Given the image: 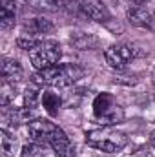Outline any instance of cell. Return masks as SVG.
I'll use <instances>...</instances> for the list:
<instances>
[{
    "label": "cell",
    "mask_w": 155,
    "mask_h": 157,
    "mask_svg": "<svg viewBox=\"0 0 155 157\" xmlns=\"http://www.w3.org/2000/svg\"><path fill=\"white\" fill-rule=\"evenodd\" d=\"M93 115L97 121H100L102 124H115L120 122L124 113L122 108L117 104L115 97L112 93H99L93 101Z\"/></svg>",
    "instance_id": "cell-4"
},
{
    "label": "cell",
    "mask_w": 155,
    "mask_h": 157,
    "mask_svg": "<svg viewBox=\"0 0 155 157\" xmlns=\"http://www.w3.org/2000/svg\"><path fill=\"white\" fill-rule=\"evenodd\" d=\"M86 143L91 148H97L106 154H117L128 144V135L115 128H99L86 133Z\"/></svg>",
    "instance_id": "cell-2"
},
{
    "label": "cell",
    "mask_w": 155,
    "mask_h": 157,
    "mask_svg": "<svg viewBox=\"0 0 155 157\" xmlns=\"http://www.w3.org/2000/svg\"><path fill=\"white\" fill-rule=\"evenodd\" d=\"M35 9H44V11H57L62 7V0H26Z\"/></svg>",
    "instance_id": "cell-17"
},
{
    "label": "cell",
    "mask_w": 155,
    "mask_h": 157,
    "mask_svg": "<svg viewBox=\"0 0 155 157\" xmlns=\"http://www.w3.org/2000/svg\"><path fill=\"white\" fill-rule=\"evenodd\" d=\"M20 157H46L44 150L40 148V144L37 143H31V144H26L20 152Z\"/></svg>",
    "instance_id": "cell-21"
},
{
    "label": "cell",
    "mask_w": 155,
    "mask_h": 157,
    "mask_svg": "<svg viewBox=\"0 0 155 157\" xmlns=\"http://www.w3.org/2000/svg\"><path fill=\"white\" fill-rule=\"evenodd\" d=\"M2 78L7 82H20L24 78V68L15 59H2Z\"/></svg>",
    "instance_id": "cell-10"
},
{
    "label": "cell",
    "mask_w": 155,
    "mask_h": 157,
    "mask_svg": "<svg viewBox=\"0 0 155 157\" xmlns=\"http://www.w3.org/2000/svg\"><path fill=\"white\" fill-rule=\"evenodd\" d=\"M152 144H153V146H155V132H153V133H152Z\"/></svg>",
    "instance_id": "cell-23"
},
{
    "label": "cell",
    "mask_w": 155,
    "mask_h": 157,
    "mask_svg": "<svg viewBox=\"0 0 155 157\" xmlns=\"http://www.w3.org/2000/svg\"><path fill=\"white\" fill-rule=\"evenodd\" d=\"M80 2V15L93 20V22H108L112 18L110 9L102 0H78Z\"/></svg>",
    "instance_id": "cell-7"
},
{
    "label": "cell",
    "mask_w": 155,
    "mask_h": 157,
    "mask_svg": "<svg viewBox=\"0 0 155 157\" xmlns=\"http://www.w3.org/2000/svg\"><path fill=\"white\" fill-rule=\"evenodd\" d=\"M40 42V37H33V35H22V37H18L17 39V46L20 48V49H35L37 46H39Z\"/></svg>",
    "instance_id": "cell-20"
},
{
    "label": "cell",
    "mask_w": 155,
    "mask_h": 157,
    "mask_svg": "<svg viewBox=\"0 0 155 157\" xmlns=\"http://www.w3.org/2000/svg\"><path fill=\"white\" fill-rule=\"evenodd\" d=\"M53 31V22L49 18H44V17H37V18H31L24 24V35H33V37H40V35H46Z\"/></svg>",
    "instance_id": "cell-11"
},
{
    "label": "cell",
    "mask_w": 155,
    "mask_h": 157,
    "mask_svg": "<svg viewBox=\"0 0 155 157\" xmlns=\"http://www.w3.org/2000/svg\"><path fill=\"white\" fill-rule=\"evenodd\" d=\"M18 9H20V6H18V2H15V0H4V2H2V17H0L2 29H9V28L15 26Z\"/></svg>",
    "instance_id": "cell-12"
},
{
    "label": "cell",
    "mask_w": 155,
    "mask_h": 157,
    "mask_svg": "<svg viewBox=\"0 0 155 157\" xmlns=\"http://www.w3.org/2000/svg\"><path fill=\"white\" fill-rule=\"evenodd\" d=\"M57 124H53L47 119H33L31 122H28V135L33 143L37 144H47L51 133L55 132Z\"/></svg>",
    "instance_id": "cell-6"
},
{
    "label": "cell",
    "mask_w": 155,
    "mask_h": 157,
    "mask_svg": "<svg viewBox=\"0 0 155 157\" xmlns=\"http://www.w3.org/2000/svg\"><path fill=\"white\" fill-rule=\"evenodd\" d=\"M141 55H142L141 48L135 46V44H131V42H119V44L110 46V48L104 51V59H106L108 66H110L112 70H115V71L126 70V66H128L131 60L139 59Z\"/></svg>",
    "instance_id": "cell-3"
},
{
    "label": "cell",
    "mask_w": 155,
    "mask_h": 157,
    "mask_svg": "<svg viewBox=\"0 0 155 157\" xmlns=\"http://www.w3.org/2000/svg\"><path fill=\"white\" fill-rule=\"evenodd\" d=\"M86 75V70L78 64H55L49 68L39 70L33 75L37 86H51V88H66L75 84Z\"/></svg>",
    "instance_id": "cell-1"
},
{
    "label": "cell",
    "mask_w": 155,
    "mask_h": 157,
    "mask_svg": "<svg viewBox=\"0 0 155 157\" xmlns=\"http://www.w3.org/2000/svg\"><path fill=\"white\" fill-rule=\"evenodd\" d=\"M128 20L137 28L155 31V11L146 6H131L128 9Z\"/></svg>",
    "instance_id": "cell-8"
},
{
    "label": "cell",
    "mask_w": 155,
    "mask_h": 157,
    "mask_svg": "<svg viewBox=\"0 0 155 157\" xmlns=\"http://www.w3.org/2000/svg\"><path fill=\"white\" fill-rule=\"evenodd\" d=\"M131 6H144L146 4V0H128Z\"/></svg>",
    "instance_id": "cell-22"
},
{
    "label": "cell",
    "mask_w": 155,
    "mask_h": 157,
    "mask_svg": "<svg viewBox=\"0 0 155 157\" xmlns=\"http://www.w3.org/2000/svg\"><path fill=\"white\" fill-rule=\"evenodd\" d=\"M39 99H42V93H40L35 86H31V88H28L24 91V106L26 108H33L35 110L39 106Z\"/></svg>",
    "instance_id": "cell-18"
},
{
    "label": "cell",
    "mask_w": 155,
    "mask_h": 157,
    "mask_svg": "<svg viewBox=\"0 0 155 157\" xmlns=\"http://www.w3.org/2000/svg\"><path fill=\"white\" fill-rule=\"evenodd\" d=\"M0 135H2V152H4V157H13L15 155V150H17V139L6 128H2Z\"/></svg>",
    "instance_id": "cell-16"
},
{
    "label": "cell",
    "mask_w": 155,
    "mask_h": 157,
    "mask_svg": "<svg viewBox=\"0 0 155 157\" xmlns=\"http://www.w3.org/2000/svg\"><path fill=\"white\" fill-rule=\"evenodd\" d=\"M62 57V48L57 40H42L35 49L29 51V60L37 70L55 66Z\"/></svg>",
    "instance_id": "cell-5"
},
{
    "label": "cell",
    "mask_w": 155,
    "mask_h": 157,
    "mask_svg": "<svg viewBox=\"0 0 155 157\" xmlns=\"http://www.w3.org/2000/svg\"><path fill=\"white\" fill-rule=\"evenodd\" d=\"M2 106L4 108H7V104L17 97V90H15V84L13 82H7V80H4L2 82Z\"/></svg>",
    "instance_id": "cell-19"
},
{
    "label": "cell",
    "mask_w": 155,
    "mask_h": 157,
    "mask_svg": "<svg viewBox=\"0 0 155 157\" xmlns=\"http://www.w3.org/2000/svg\"><path fill=\"white\" fill-rule=\"evenodd\" d=\"M40 102H42V106L46 108V112H47L49 115H53V117L59 113L60 104H62V102H60V97H59L57 93H53V91H44Z\"/></svg>",
    "instance_id": "cell-15"
},
{
    "label": "cell",
    "mask_w": 155,
    "mask_h": 157,
    "mask_svg": "<svg viewBox=\"0 0 155 157\" xmlns=\"http://www.w3.org/2000/svg\"><path fill=\"white\" fill-rule=\"evenodd\" d=\"M6 119L9 124H20V122H31L37 115L33 113V108H11L9 112H6Z\"/></svg>",
    "instance_id": "cell-13"
},
{
    "label": "cell",
    "mask_w": 155,
    "mask_h": 157,
    "mask_svg": "<svg viewBox=\"0 0 155 157\" xmlns=\"http://www.w3.org/2000/svg\"><path fill=\"white\" fill-rule=\"evenodd\" d=\"M71 44L77 49H95L99 46V39L89 33H75L71 37Z\"/></svg>",
    "instance_id": "cell-14"
},
{
    "label": "cell",
    "mask_w": 155,
    "mask_h": 157,
    "mask_svg": "<svg viewBox=\"0 0 155 157\" xmlns=\"http://www.w3.org/2000/svg\"><path fill=\"white\" fill-rule=\"evenodd\" d=\"M47 144L53 148V152H55L57 157H75V148H73L71 141L68 139V135H66L59 126H57L55 132L51 133Z\"/></svg>",
    "instance_id": "cell-9"
}]
</instances>
